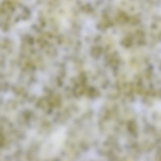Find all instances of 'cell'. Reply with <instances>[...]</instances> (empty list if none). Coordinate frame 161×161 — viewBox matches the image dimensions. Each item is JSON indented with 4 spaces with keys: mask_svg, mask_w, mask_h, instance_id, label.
Returning <instances> with one entry per match:
<instances>
[{
    "mask_svg": "<svg viewBox=\"0 0 161 161\" xmlns=\"http://www.w3.org/2000/svg\"><path fill=\"white\" fill-rule=\"evenodd\" d=\"M65 138L63 129H60L53 132L42 145L40 150L42 158H49L55 155L61 148Z\"/></svg>",
    "mask_w": 161,
    "mask_h": 161,
    "instance_id": "6da1fadb",
    "label": "cell"
}]
</instances>
